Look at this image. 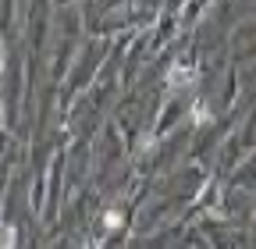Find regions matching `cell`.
<instances>
[{
    "label": "cell",
    "mask_w": 256,
    "mask_h": 249,
    "mask_svg": "<svg viewBox=\"0 0 256 249\" xmlns=\"http://www.w3.org/2000/svg\"><path fill=\"white\" fill-rule=\"evenodd\" d=\"M192 78H196V72H192L188 64H174V68L168 72V89H171V92L188 89V86H192Z\"/></svg>",
    "instance_id": "obj_1"
},
{
    "label": "cell",
    "mask_w": 256,
    "mask_h": 249,
    "mask_svg": "<svg viewBox=\"0 0 256 249\" xmlns=\"http://www.w3.org/2000/svg\"><path fill=\"white\" fill-rule=\"evenodd\" d=\"M104 224H107L110 232H114V228H121V214H118V210H107V217H104Z\"/></svg>",
    "instance_id": "obj_2"
},
{
    "label": "cell",
    "mask_w": 256,
    "mask_h": 249,
    "mask_svg": "<svg viewBox=\"0 0 256 249\" xmlns=\"http://www.w3.org/2000/svg\"><path fill=\"white\" fill-rule=\"evenodd\" d=\"M14 242H18V232L14 228H4V249H14Z\"/></svg>",
    "instance_id": "obj_3"
},
{
    "label": "cell",
    "mask_w": 256,
    "mask_h": 249,
    "mask_svg": "<svg viewBox=\"0 0 256 249\" xmlns=\"http://www.w3.org/2000/svg\"><path fill=\"white\" fill-rule=\"evenodd\" d=\"M192 118H196V121H206V110H203V104H196V107H192Z\"/></svg>",
    "instance_id": "obj_4"
},
{
    "label": "cell",
    "mask_w": 256,
    "mask_h": 249,
    "mask_svg": "<svg viewBox=\"0 0 256 249\" xmlns=\"http://www.w3.org/2000/svg\"><path fill=\"white\" fill-rule=\"evenodd\" d=\"M86 249H92V246H86Z\"/></svg>",
    "instance_id": "obj_5"
}]
</instances>
